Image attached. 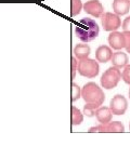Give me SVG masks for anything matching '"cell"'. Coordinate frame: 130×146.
Returning a JSON list of instances; mask_svg holds the SVG:
<instances>
[{"label": "cell", "mask_w": 130, "mask_h": 146, "mask_svg": "<svg viewBox=\"0 0 130 146\" xmlns=\"http://www.w3.org/2000/svg\"><path fill=\"white\" fill-rule=\"evenodd\" d=\"M112 117H113V113L109 107L100 106L99 108L95 110V118L100 123L107 125L109 122L112 121Z\"/></svg>", "instance_id": "obj_9"}, {"label": "cell", "mask_w": 130, "mask_h": 146, "mask_svg": "<svg viewBox=\"0 0 130 146\" xmlns=\"http://www.w3.org/2000/svg\"><path fill=\"white\" fill-rule=\"evenodd\" d=\"M128 95H129V99H130V88H129V91H128Z\"/></svg>", "instance_id": "obj_23"}, {"label": "cell", "mask_w": 130, "mask_h": 146, "mask_svg": "<svg viewBox=\"0 0 130 146\" xmlns=\"http://www.w3.org/2000/svg\"><path fill=\"white\" fill-rule=\"evenodd\" d=\"M111 62L113 64V66H116L118 68H124L129 62V58L127 55V53L123 52V51H116L113 53Z\"/></svg>", "instance_id": "obj_12"}, {"label": "cell", "mask_w": 130, "mask_h": 146, "mask_svg": "<svg viewBox=\"0 0 130 146\" xmlns=\"http://www.w3.org/2000/svg\"><path fill=\"white\" fill-rule=\"evenodd\" d=\"M75 34L80 41L88 43L90 41H93L99 36L100 27L94 20L85 17L78 22V24L75 27Z\"/></svg>", "instance_id": "obj_1"}, {"label": "cell", "mask_w": 130, "mask_h": 146, "mask_svg": "<svg viewBox=\"0 0 130 146\" xmlns=\"http://www.w3.org/2000/svg\"><path fill=\"white\" fill-rule=\"evenodd\" d=\"M129 131H130V122H129Z\"/></svg>", "instance_id": "obj_24"}, {"label": "cell", "mask_w": 130, "mask_h": 146, "mask_svg": "<svg viewBox=\"0 0 130 146\" xmlns=\"http://www.w3.org/2000/svg\"><path fill=\"white\" fill-rule=\"evenodd\" d=\"M83 9L87 14L94 17H101L104 13V8L100 0H89L83 5Z\"/></svg>", "instance_id": "obj_7"}, {"label": "cell", "mask_w": 130, "mask_h": 146, "mask_svg": "<svg viewBox=\"0 0 130 146\" xmlns=\"http://www.w3.org/2000/svg\"><path fill=\"white\" fill-rule=\"evenodd\" d=\"M106 132H125V125L120 121H111L106 125Z\"/></svg>", "instance_id": "obj_15"}, {"label": "cell", "mask_w": 130, "mask_h": 146, "mask_svg": "<svg viewBox=\"0 0 130 146\" xmlns=\"http://www.w3.org/2000/svg\"><path fill=\"white\" fill-rule=\"evenodd\" d=\"M120 79H121L120 68L116 67V66H111L104 72L100 81H101L102 88L106 89V90H111V89H114L118 84Z\"/></svg>", "instance_id": "obj_4"}, {"label": "cell", "mask_w": 130, "mask_h": 146, "mask_svg": "<svg viewBox=\"0 0 130 146\" xmlns=\"http://www.w3.org/2000/svg\"><path fill=\"white\" fill-rule=\"evenodd\" d=\"M107 41H109V47L114 50H121L125 48V35H124V31L120 33V31H111V34L109 35L107 38Z\"/></svg>", "instance_id": "obj_8"}, {"label": "cell", "mask_w": 130, "mask_h": 146, "mask_svg": "<svg viewBox=\"0 0 130 146\" xmlns=\"http://www.w3.org/2000/svg\"><path fill=\"white\" fill-rule=\"evenodd\" d=\"M109 108L112 110L113 115H124L127 111V108H128V101L124 95L116 94L115 96H113V99L111 100Z\"/></svg>", "instance_id": "obj_6"}, {"label": "cell", "mask_w": 130, "mask_h": 146, "mask_svg": "<svg viewBox=\"0 0 130 146\" xmlns=\"http://www.w3.org/2000/svg\"><path fill=\"white\" fill-rule=\"evenodd\" d=\"M71 68H72V73H71V78H72V80H74L75 79V77H76V73L78 72V60L75 56H73V58H71Z\"/></svg>", "instance_id": "obj_19"}, {"label": "cell", "mask_w": 130, "mask_h": 146, "mask_svg": "<svg viewBox=\"0 0 130 146\" xmlns=\"http://www.w3.org/2000/svg\"><path fill=\"white\" fill-rule=\"evenodd\" d=\"M100 72L99 62L93 58H83L78 61V73L83 77H87L89 79L95 78Z\"/></svg>", "instance_id": "obj_3"}, {"label": "cell", "mask_w": 130, "mask_h": 146, "mask_svg": "<svg viewBox=\"0 0 130 146\" xmlns=\"http://www.w3.org/2000/svg\"><path fill=\"white\" fill-rule=\"evenodd\" d=\"M121 79L125 81L127 84L130 86V64L126 65L124 67V70L121 72Z\"/></svg>", "instance_id": "obj_20"}, {"label": "cell", "mask_w": 130, "mask_h": 146, "mask_svg": "<svg viewBox=\"0 0 130 146\" xmlns=\"http://www.w3.org/2000/svg\"><path fill=\"white\" fill-rule=\"evenodd\" d=\"M113 55L112 48L109 46H100L95 51V60L100 63H107Z\"/></svg>", "instance_id": "obj_10"}, {"label": "cell", "mask_w": 130, "mask_h": 146, "mask_svg": "<svg viewBox=\"0 0 130 146\" xmlns=\"http://www.w3.org/2000/svg\"><path fill=\"white\" fill-rule=\"evenodd\" d=\"M83 5L81 0H71V15H78L83 10Z\"/></svg>", "instance_id": "obj_16"}, {"label": "cell", "mask_w": 130, "mask_h": 146, "mask_svg": "<svg viewBox=\"0 0 130 146\" xmlns=\"http://www.w3.org/2000/svg\"><path fill=\"white\" fill-rule=\"evenodd\" d=\"M71 121H72V125L74 127L79 125L83 121V114L75 106L71 107Z\"/></svg>", "instance_id": "obj_14"}, {"label": "cell", "mask_w": 130, "mask_h": 146, "mask_svg": "<svg viewBox=\"0 0 130 146\" xmlns=\"http://www.w3.org/2000/svg\"><path fill=\"white\" fill-rule=\"evenodd\" d=\"M72 102H76L81 98V88L75 82H72Z\"/></svg>", "instance_id": "obj_18"}, {"label": "cell", "mask_w": 130, "mask_h": 146, "mask_svg": "<svg viewBox=\"0 0 130 146\" xmlns=\"http://www.w3.org/2000/svg\"><path fill=\"white\" fill-rule=\"evenodd\" d=\"M100 106L95 104H91V103H86L83 106V114L87 117H93L95 116V110L99 108Z\"/></svg>", "instance_id": "obj_17"}, {"label": "cell", "mask_w": 130, "mask_h": 146, "mask_svg": "<svg viewBox=\"0 0 130 146\" xmlns=\"http://www.w3.org/2000/svg\"><path fill=\"white\" fill-rule=\"evenodd\" d=\"M125 35V49L128 53H130V31H124Z\"/></svg>", "instance_id": "obj_21"}, {"label": "cell", "mask_w": 130, "mask_h": 146, "mask_svg": "<svg viewBox=\"0 0 130 146\" xmlns=\"http://www.w3.org/2000/svg\"><path fill=\"white\" fill-rule=\"evenodd\" d=\"M102 27L105 31H114L121 27V20L119 15H117L114 12H104L101 16Z\"/></svg>", "instance_id": "obj_5"}, {"label": "cell", "mask_w": 130, "mask_h": 146, "mask_svg": "<svg viewBox=\"0 0 130 146\" xmlns=\"http://www.w3.org/2000/svg\"><path fill=\"white\" fill-rule=\"evenodd\" d=\"M121 28L123 31H130V16H127L121 23Z\"/></svg>", "instance_id": "obj_22"}, {"label": "cell", "mask_w": 130, "mask_h": 146, "mask_svg": "<svg viewBox=\"0 0 130 146\" xmlns=\"http://www.w3.org/2000/svg\"><path fill=\"white\" fill-rule=\"evenodd\" d=\"M81 98L86 103L101 106L105 101V94L102 88H100L97 84L88 82L81 88Z\"/></svg>", "instance_id": "obj_2"}, {"label": "cell", "mask_w": 130, "mask_h": 146, "mask_svg": "<svg viewBox=\"0 0 130 146\" xmlns=\"http://www.w3.org/2000/svg\"><path fill=\"white\" fill-rule=\"evenodd\" d=\"M91 53V48L88 44L85 43H78L74 48V55L77 60H83V58H89Z\"/></svg>", "instance_id": "obj_13"}, {"label": "cell", "mask_w": 130, "mask_h": 146, "mask_svg": "<svg viewBox=\"0 0 130 146\" xmlns=\"http://www.w3.org/2000/svg\"><path fill=\"white\" fill-rule=\"evenodd\" d=\"M112 8L117 15H126L130 10V0H113Z\"/></svg>", "instance_id": "obj_11"}]
</instances>
